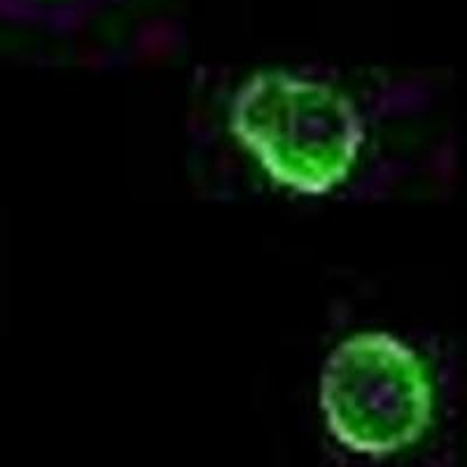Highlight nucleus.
Segmentation results:
<instances>
[{
	"instance_id": "nucleus-1",
	"label": "nucleus",
	"mask_w": 467,
	"mask_h": 467,
	"mask_svg": "<svg viewBox=\"0 0 467 467\" xmlns=\"http://www.w3.org/2000/svg\"><path fill=\"white\" fill-rule=\"evenodd\" d=\"M227 129L271 185L297 197L344 187L367 143L353 96L283 68L257 70L241 82L229 101Z\"/></svg>"
},
{
	"instance_id": "nucleus-2",
	"label": "nucleus",
	"mask_w": 467,
	"mask_h": 467,
	"mask_svg": "<svg viewBox=\"0 0 467 467\" xmlns=\"http://www.w3.org/2000/svg\"><path fill=\"white\" fill-rule=\"evenodd\" d=\"M318 407L337 444L386 458L414 446L435 416V379L419 350L383 329L332 346L318 377Z\"/></svg>"
}]
</instances>
